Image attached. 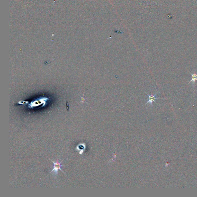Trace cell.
<instances>
[{
  "label": "cell",
  "instance_id": "obj_1",
  "mask_svg": "<svg viewBox=\"0 0 197 197\" xmlns=\"http://www.w3.org/2000/svg\"><path fill=\"white\" fill-rule=\"evenodd\" d=\"M146 94L148 96V102H147V103H146V104L145 105H146L147 104L149 103L150 104V106H151V107H152V106H153V102H154L156 104L158 105V104H157V103L156 102L155 100H156V99H159V98H160L159 97H156V96L157 94V93H156V94H154V95H149V94H148L147 93H146Z\"/></svg>",
  "mask_w": 197,
  "mask_h": 197
},
{
  "label": "cell",
  "instance_id": "obj_2",
  "mask_svg": "<svg viewBox=\"0 0 197 197\" xmlns=\"http://www.w3.org/2000/svg\"><path fill=\"white\" fill-rule=\"evenodd\" d=\"M51 161L53 163L54 168H53V169L52 170V171L50 172V173H52V172H53V171H54V173H57V171H58V170L60 169V171H61L62 172H63V173H64L65 174V173H64V171L61 169V168H60L62 166V165H61V163H62V161H62H61L60 163H58V162H57V163H55L52 160H51Z\"/></svg>",
  "mask_w": 197,
  "mask_h": 197
},
{
  "label": "cell",
  "instance_id": "obj_3",
  "mask_svg": "<svg viewBox=\"0 0 197 197\" xmlns=\"http://www.w3.org/2000/svg\"><path fill=\"white\" fill-rule=\"evenodd\" d=\"M189 73H190L191 75V80L190 81V82H189L188 84L190 83L191 82H193V85H194V84H195V83H196V81L197 80V74L196 73L192 74V73H191L190 71H189Z\"/></svg>",
  "mask_w": 197,
  "mask_h": 197
}]
</instances>
